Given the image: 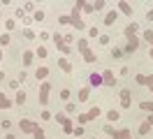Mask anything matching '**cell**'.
I'll list each match as a JSON object with an SVG mask.
<instances>
[{
	"instance_id": "4",
	"label": "cell",
	"mask_w": 153,
	"mask_h": 139,
	"mask_svg": "<svg viewBox=\"0 0 153 139\" xmlns=\"http://www.w3.org/2000/svg\"><path fill=\"white\" fill-rule=\"evenodd\" d=\"M49 91H51L49 81H44L42 86H39V104H42V107H44V104H49Z\"/></svg>"
},
{
	"instance_id": "43",
	"label": "cell",
	"mask_w": 153,
	"mask_h": 139,
	"mask_svg": "<svg viewBox=\"0 0 153 139\" xmlns=\"http://www.w3.org/2000/svg\"><path fill=\"white\" fill-rule=\"evenodd\" d=\"M19 86H21L19 79H12V81H10V88H14V91H19Z\"/></svg>"
},
{
	"instance_id": "29",
	"label": "cell",
	"mask_w": 153,
	"mask_h": 139,
	"mask_svg": "<svg viewBox=\"0 0 153 139\" xmlns=\"http://www.w3.org/2000/svg\"><path fill=\"white\" fill-rule=\"evenodd\" d=\"M97 42H100V46H109L111 39H109V35H100V37H97Z\"/></svg>"
},
{
	"instance_id": "22",
	"label": "cell",
	"mask_w": 153,
	"mask_h": 139,
	"mask_svg": "<svg viewBox=\"0 0 153 139\" xmlns=\"http://www.w3.org/2000/svg\"><path fill=\"white\" fill-rule=\"evenodd\" d=\"M116 139H132V132H130L128 128H123V130H118V137Z\"/></svg>"
},
{
	"instance_id": "42",
	"label": "cell",
	"mask_w": 153,
	"mask_h": 139,
	"mask_svg": "<svg viewBox=\"0 0 153 139\" xmlns=\"http://www.w3.org/2000/svg\"><path fill=\"white\" fill-rule=\"evenodd\" d=\"M39 118H42V120H51V118H53V114H49V111H42V114H39Z\"/></svg>"
},
{
	"instance_id": "53",
	"label": "cell",
	"mask_w": 153,
	"mask_h": 139,
	"mask_svg": "<svg viewBox=\"0 0 153 139\" xmlns=\"http://www.w3.org/2000/svg\"><path fill=\"white\" fill-rule=\"evenodd\" d=\"M0 63H2V49H0Z\"/></svg>"
},
{
	"instance_id": "39",
	"label": "cell",
	"mask_w": 153,
	"mask_h": 139,
	"mask_svg": "<svg viewBox=\"0 0 153 139\" xmlns=\"http://www.w3.org/2000/svg\"><path fill=\"white\" fill-rule=\"evenodd\" d=\"M72 135H76V137H81V135H86V130H84V125H76Z\"/></svg>"
},
{
	"instance_id": "27",
	"label": "cell",
	"mask_w": 153,
	"mask_h": 139,
	"mask_svg": "<svg viewBox=\"0 0 153 139\" xmlns=\"http://www.w3.org/2000/svg\"><path fill=\"white\" fill-rule=\"evenodd\" d=\"M88 120H91V118H88V114H79V116H76V123H79V125H86Z\"/></svg>"
},
{
	"instance_id": "3",
	"label": "cell",
	"mask_w": 153,
	"mask_h": 139,
	"mask_svg": "<svg viewBox=\"0 0 153 139\" xmlns=\"http://www.w3.org/2000/svg\"><path fill=\"white\" fill-rule=\"evenodd\" d=\"M130 107H132V93L123 88L121 91V109H130Z\"/></svg>"
},
{
	"instance_id": "12",
	"label": "cell",
	"mask_w": 153,
	"mask_h": 139,
	"mask_svg": "<svg viewBox=\"0 0 153 139\" xmlns=\"http://www.w3.org/2000/svg\"><path fill=\"white\" fill-rule=\"evenodd\" d=\"M21 58H23V65H26V67H28V65H33V60H35V51H23V56H21Z\"/></svg>"
},
{
	"instance_id": "7",
	"label": "cell",
	"mask_w": 153,
	"mask_h": 139,
	"mask_svg": "<svg viewBox=\"0 0 153 139\" xmlns=\"http://www.w3.org/2000/svg\"><path fill=\"white\" fill-rule=\"evenodd\" d=\"M102 83H105V86H116V77H114L111 70H105V72H102Z\"/></svg>"
},
{
	"instance_id": "16",
	"label": "cell",
	"mask_w": 153,
	"mask_h": 139,
	"mask_svg": "<svg viewBox=\"0 0 153 139\" xmlns=\"http://www.w3.org/2000/svg\"><path fill=\"white\" fill-rule=\"evenodd\" d=\"M86 49H91V44H88L86 37H81V39H76V51L81 54V51H86Z\"/></svg>"
},
{
	"instance_id": "48",
	"label": "cell",
	"mask_w": 153,
	"mask_h": 139,
	"mask_svg": "<svg viewBox=\"0 0 153 139\" xmlns=\"http://www.w3.org/2000/svg\"><path fill=\"white\" fill-rule=\"evenodd\" d=\"M10 125H12L10 120H2V123H0V128H2V130H10Z\"/></svg>"
},
{
	"instance_id": "17",
	"label": "cell",
	"mask_w": 153,
	"mask_h": 139,
	"mask_svg": "<svg viewBox=\"0 0 153 139\" xmlns=\"http://www.w3.org/2000/svg\"><path fill=\"white\" fill-rule=\"evenodd\" d=\"M139 109H142V111H149V114H153V100H144V102H139Z\"/></svg>"
},
{
	"instance_id": "32",
	"label": "cell",
	"mask_w": 153,
	"mask_h": 139,
	"mask_svg": "<svg viewBox=\"0 0 153 139\" xmlns=\"http://www.w3.org/2000/svg\"><path fill=\"white\" fill-rule=\"evenodd\" d=\"M10 42H12V39H10V35H7V33H5V35H0V46H7Z\"/></svg>"
},
{
	"instance_id": "46",
	"label": "cell",
	"mask_w": 153,
	"mask_h": 139,
	"mask_svg": "<svg viewBox=\"0 0 153 139\" xmlns=\"http://www.w3.org/2000/svg\"><path fill=\"white\" fill-rule=\"evenodd\" d=\"M146 86H149V88H151V93H153V74H149V77H146Z\"/></svg>"
},
{
	"instance_id": "6",
	"label": "cell",
	"mask_w": 153,
	"mask_h": 139,
	"mask_svg": "<svg viewBox=\"0 0 153 139\" xmlns=\"http://www.w3.org/2000/svg\"><path fill=\"white\" fill-rule=\"evenodd\" d=\"M139 49V37L134 35V37H128V44H125V51L128 54H132V51H137Z\"/></svg>"
},
{
	"instance_id": "47",
	"label": "cell",
	"mask_w": 153,
	"mask_h": 139,
	"mask_svg": "<svg viewBox=\"0 0 153 139\" xmlns=\"http://www.w3.org/2000/svg\"><path fill=\"white\" fill-rule=\"evenodd\" d=\"M111 56H114V58H121V56H123V51H121V49H114V51H111Z\"/></svg>"
},
{
	"instance_id": "24",
	"label": "cell",
	"mask_w": 153,
	"mask_h": 139,
	"mask_svg": "<svg viewBox=\"0 0 153 139\" xmlns=\"http://www.w3.org/2000/svg\"><path fill=\"white\" fill-rule=\"evenodd\" d=\"M63 132H65V135H72V132H74V128H72V118H67V120H65V125H63Z\"/></svg>"
},
{
	"instance_id": "37",
	"label": "cell",
	"mask_w": 153,
	"mask_h": 139,
	"mask_svg": "<svg viewBox=\"0 0 153 139\" xmlns=\"http://www.w3.org/2000/svg\"><path fill=\"white\" fill-rule=\"evenodd\" d=\"M35 56H37V58H47V49H44V46H37Z\"/></svg>"
},
{
	"instance_id": "49",
	"label": "cell",
	"mask_w": 153,
	"mask_h": 139,
	"mask_svg": "<svg viewBox=\"0 0 153 139\" xmlns=\"http://www.w3.org/2000/svg\"><path fill=\"white\" fill-rule=\"evenodd\" d=\"M146 123H149V125L153 128V114H149V116H146Z\"/></svg>"
},
{
	"instance_id": "8",
	"label": "cell",
	"mask_w": 153,
	"mask_h": 139,
	"mask_svg": "<svg viewBox=\"0 0 153 139\" xmlns=\"http://www.w3.org/2000/svg\"><path fill=\"white\" fill-rule=\"evenodd\" d=\"M58 67H60V70H63L65 74H70V72H72V63L67 60L65 56H63V58H58Z\"/></svg>"
},
{
	"instance_id": "54",
	"label": "cell",
	"mask_w": 153,
	"mask_h": 139,
	"mask_svg": "<svg viewBox=\"0 0 153 139\" xmlns=\"http://www.w3.org/2000/svg\"><path fill=\"white\" fill-rule=\"evenodd\" d=\"M88 139H97V137H88Z\"/></svg>"
},
{
	"instance_id": "9",
	"label": "cell",
	"mask_w": 153,
	"mask_h": 139,
	"mask_svg": "<svg viewBox=\"0 0 153 139\" xmlns=\"http://www.w3.org/2000/svg\"><path fill=\"white\" fill-rule=\"evenodd\" d=\"M116 5H118V12H123V14H128V16H132V5H130V2L121 0V2H116Z\"/></svg>"
},
{
	"instance_id": "30",
	"label": "cell",
	"mask_w": 153,
	"mask_h": 139,
	"mask_svg": "<svg viewBox=\"0 0 153 139\" xmlns=\"http://www.w3.org/2000/svg\"><path fill=\"white\" fill-rule=\"evenodd\" d=\"M134 81L139 86H146V74H134Z\"/></svg>"
},
{
	"instance_id": "35",
	"label": "cell",
	"mask_w": 153,
	"mask_h": 139,
	"mask_svg": "<svg viewBox=\"0 0 153 139\" xmlns=\"http://www.w3.org/2000/svg\"><path fill=\"white\" fill-rule=\"evenodd\" d=\"M5 28H7V30H14V28H16V21H14V19H7V21H5Z\"/></svg>"
},
{
	"instance_id": "11",
	"label": "cell",
	"mask_w": 153,
	"mask_h": 139,
	"mask_svg": "<svg viewBox=\"0 0 153 139\" xmlns=\"http://www.w3.org/2000/svg\"><path fill=\"white\" fill-rule=\"evenodd\" d=\"M88 83H91V86H95V88H97V86H102V74H95V72L88 74Z\"/></svg>"
},
{
	"instance_id": "25",
	"label": "cell",
	"mask_w": 153,
	"mask_h": 139,
	"mask_svg": "<svg viewBox=\"0 0 153 139\" xmlns=\"http://www.w3.org/2000/svg\"><path fill=\"white\" fill-rule=\"evenodd\" d=\"M144 42H149V44H151V49H153V30H144Z\"/></svg>"
},
{
	"instance_id": "33",
	"label": "cell",
	"mask_w": 153,
	"mask_h": 139,
	"mask_svg": "<svg viewBox=\"0 0 153 139\" xmlns=\"http://www.w3.org/2000/svg\"><path fill=\"white\" fill-rule=\"evenodd\" d=\"M23 12H33V14H35V12H37V9H35V2H26V5H23Z\"/></svg>"
},
{
	"instance_id": "21",
	"label": "cell",
	"mask_w": 153,
	"mask_h": 139,
	"mask_svg": "<svg viewBox=\"0 0 153 139\" xmlns=\"http://www.w3.org/2000/svg\"><path fill=\"white\" fill-rule=\"evenodd\" d=\"M105 132H107V137H109V139H116V137H118V130H114L111 125H105Z\"/></svg>"
},
{
	"instance_id": "23",
	"label": "cell",
	"mask_w": 153,
	"mask_h": 139,
	"mask_svg": "<svg viewBox=\"0 0 153 139\" xmlns=\"http://www.w3.org/2000/svg\"><path fill=\"white\" fill-rule=\"evenodd\" d=\"M88 95H91V91H88V88H81V91H79V97H76V100H79V102H86V100H88Z\"/></svg>"
},
{
	"instance_id": "51",
	"label": "cell",
	"mask_w": 153,
	"mask_h": 139,
	"mask_svg": "<svg viewBox=\"0 0 153 139\" xmlns=\"http://www.w3.org/2000/svg\"><path fill=\"white\" fill-rule=\"evenodd\" d=\"M5 139H16V137H14V135H5Z\"/></svg>"
},
{
	"instance_id": "1",
	"label": "cell",
	"mask_w": 153,
	"mask_h": 139,
	"mask_svg": "<svg viewBox=\"0 0 153 139\" xmlns=\"http://www.w3.org/2000/svg\"><path fill=\"white\" fill-rule=\"evenodd\" d=\"M19 128H21V132H26V135H35V130L39 128L35 120H28V118H21L19 120Z\"/></svg>"
},
{
	"instance_id": "15",
	"label": "cell",
	"mask_w": 153,
	"mask_h": 139,
	"mask_svg": "<svg viewBox=\"0 0 153 139\" xmlns=\"http://www.w3.org/2000/svg\"><path fill=\"white\" fill-rule=\"evenodd\" d=\"M118 118H121V111L118 109H109L107 111V120H109V123H116Z\"/></svg>"
},
{
	"instance_id": "44",
	"label": "cell",
	"mask_w": 153,
	"mask_h": 139,
	"mask_svg": "<svg viewBox=\"0 0 153 139\" xmlns=\"http://www.w3.org/2000/svg\"><path fill=\"white\" fill-rule=\"evenodd\" d=\"M88 37H100V33H97V28H88Z\"/></svg>"
},
{
	"instance_id": "50",
	"label": "cell",
	"mask_w": 153,
	"mask_h": 139,
	"mask_svg": "<svg viewBox=\"0 0 153 139\" xmlns=\"http://www.w3.org/2000/svg\"><path fill=\"white\" fill-rule=\"evenodd\" d=\"M146 19H149V21H153V9H149V12H146Z\"/></svg>"
},
{
	"instance_id": "34",
	"label": "cell",
	"mask_w": 153,
	"mask_h": 139,
	"mask_svg": "<svg viewBox=\"0 0 153 139\" xmlns=\"http://www.w3.org/2000/svg\"><path fill=\"white\" fill-rule=\"evenodd\" d=\"M105 0H95V2H93V7H95V12H100V9H105Z\"/></svg>"
},
{
	"instance_id": "41",
	"label": "cell",
	"mask_w": 153,
	"mask_h": 139,
	"mask_svg": "<svg viewBox=\"0 0 153 139\" xmlns=\"http://www.w3.org/2000/svg\"><path fill=\"white\" fill-rule=\"evenodd\" d=\"M63 39H65V44L70 46L72 42H74V35H72V33H67V35H63Z\"/></svg>"
},
{
	"instance_id": "40",
	"label": "cell",
	"mask_w": 153,
	"mask_h": 139,
	"mask_svg": "<svg viewBox=\"0 0 153 139\" xmlns=\"http://www.w3.org/2000/svg\"><path fill=\"white\" fill-rule=\"evenodd\" d=\"M65 111H67V114H74V111H76V104H74V102H67Z\"/></svg>"
},
{
	"instance_id": "38",
	"label": "cell",
	"mask_w": 153,
	"mask_h": 139,
	"mask_svg": "<svg viewBox=\"0 0 153 139\" xmlns=\"http://www.w3.org/2000/svg\"><path fill=\"white\" fill-rule=\"evenodd\" d=\"M33 137H35V139H47V135H44V130H42V128H37V130H35V135H33Z\"/></svg>"
},
{
	"instance_id": "45",
	"label": "cell",
	"mask_w": 153,
	"mask_h": 139,
	"mask_svg": "<svg viewBox=\"0 0 153 139\" xmlns=\"http://www.w3.org/2000/svg\"><path fill=\"white\" fill-rule=\"evenodd\" d=\"M33 16H35V21H42V19H44V12H42V9H37Z\"/></svg>"
},
{
	"instance_id": "19",
	"label": "cell",
	"mask_w": 153,
	"mask_h": 139,
	"mask_svg": "<svg viewBox=\"0 0 153 139\" xmlns=\"http://www.w3.org/2000/svg\"><path fill=\"white\" fill-rule=\"evenodd\" d=\"M86 114H88V118H91V120H95L97 116H100V114H102V111H100V107H91V109H88Z\"/></svg>"
},
{
	"instance_id": "28",
	"label": "cell",
	"mask_w": 153,
	"mask_h": 139,
	"mask_svg": "<svg viewBox=\"0 0 153 139\" xmlns=\"http://www.w3.org/2000/svg\"><path fill=\"white\" fill-rule=\"evenodd\" d=\"M149 132H151V125H149V123L144 120L142 125H139V135H149Z\"/></svg>"
},
{
	"instance_id": "10",
	"label": "cell",
	"mask_w": 153,
	"mask_h": 139,
	"mask_svg": "<svg viewBox=\"0 0 153 139\" xmlns=\"http://www.w3.org/2000/svg\"><path fill=\"white\" fill-rule=\"evenodd\" d=\"M116 19H118V12H116V9L107 12V16H105V26H114V23H116Z\"/></svg>"
},
{
	"instance_id": "5",
	"label": "cell",
	"mask_w": 153,
	"mask_h": 139,
	"mask_svg": "<svg viewBox=\"0 0 153 139\" xmlns=\"http://www.w3.org/2000/svg\"><path fill=\"white\" fill-rule=\"evenodd\" d=\"M81 58H84V63H97V54L93 51V49H86V51H81Z\"/></svg>"
},
{
	"instance_id": "2",
	"label": "cell",
	"mask_w": 153,
	"mask_h": 139,
	"mask_svg": "<svg viewBox=\"0 0 153 139\" xmlns=\"http://www.w3.org/2000/svg\"><path fill=\"white\" fill-rule=\"evenodd\" d=\"M51 39H53V44H56L65 56L72 51V46H67V44H65V39H63V35H60V33H53V35H51Z\"/></svg>"
},
{
	"instance_id": "36",
	"label": "cell",
	"mask_w": 153,
	"mask_h": 139,
	"mask_svg": "<svg viewBox=\"0 0 153 139\" xmlns=\"http://www.w3.org/2000/svg\"><path fill=\"white\" fill-rule=\"evenodd\" d=\"M23 37H26V39H35V33H33L30 28H23Z\"/></svg>"
},
{
	"instance_id": "14",
	"label": "cell",
	"mask_w": 153,
	"mask_h": 139,
	"mask_svg": "<svg viewBox=\"0 0 153 139\" xmlns=\"http://www.w3.org/2000/svg\"><path fill=\"white\" fill-rule=\"evenodd\" d=\"M137 30H139V26H137V23H128V26H125V30H123V35H125V37H134V33H137Z\"/></svg>"
},
{
	"instance_id": "20",
	"label": "cell",
	"mask_w": 153,
	"mask_h": 139,
	"mask_svg": "<svg viewBox=\"0 0 153 139\" xmlns=\"http://www.w3.org/2000/svg\"><path fill=\"white\" fill-rule=\"evenodd\" d=\"M49 77V70L47 67H37V72H35V79H47Z\"/></svg>"
},
{
	"instance_id": "52",
	"label": "cell",
	"mask_w": 153,
	"mask_h": 139,
	"mask_svg": "<svg viewBox=\"0 0 153 139\" xmlns=\"http://www.w3.org/2000/svg\"><path fill=\"white\" fill-rule=\"evenodd\" d=\"M149 58H151V60H153V49H151V51H149Z\"/></svg>"
},
{
	"instance_id": "31",
	"label": "cell",
	"mask_w": 153,
	"mask_h": 139,
	"mask_svg": "<svg viewBox=\"0 0 153 139\" xmlns=\"http://www.w3.org/2000/svg\"><path fill=\"white\" fill-rule=\"evenodd\" d=\"M70 95H72V93L67 91V88H63V91H60V100H63V102H70Z\"/></svg>"
},
{
	"instance_id": "26",
	"label": "cell",
	"mask_w": 153,
	"mask_h": 139,
	"mask_svg": "<svg viewBox=\"0 0 153 139\" xmlns=\"http://www.w3.org/2000/svg\"><path fill=\"white\" fill-rule=\"evenodd\" d=\"M58 23L60 26H72V16H58Z\"/></svg>"
},
{
	"instance_id": "13",
	"label": "cell",
	"mask_w": 153,
	"mask_h": 139,
	"mask_svg": "<svg viewBox=\"0 0 153 139\" xmlns=\"http://www.w3.org/2000/svg\"><path fill=\"white\" fill-rule=\"evenodd\" d=\"M12 104H14V100H10L5 93H0V109H10Z\"/></svg>"
},
{
	"instance_id": "18",
	"label": "cell",
	"mask_w": 153,
	"mask_h": 139,
	"mask_svg": "<svg viewBox=\"0 0 153 139\" xmlns=\"http://www.w3.org/2000/svg\"><path fill=\"white\" fill-rule=\"evenodd\" d=\"M26 102V91H16V95H14V104H23Z\"/></svg>"
},
{
	"instance_id": "55",
	"label": "cell",
	"mask_w": 153,
	"mask_h": 139,
	"mask_svg": "<svg viewBox=\"0 0 153 139\" xmlns=\"http://www.w3.org/2000/svg\"><path fill=\"white\" fill-rule=\"evenodd\" d=\"M0 14H2V12H0Z\"/></svg>"
}]
</instances>
